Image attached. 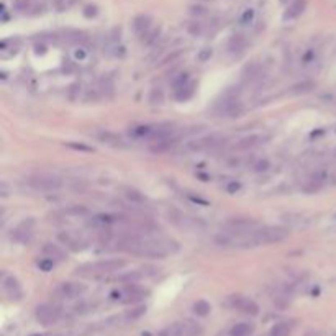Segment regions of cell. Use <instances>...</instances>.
<instances>
[{"instance_id": "1", "label": "cell", "mask_w": 336, "mask_h": 336, "mask_svg": "<svg viewBox=\"0 0 336 336\" xmlns=\"http://www.w3.org/2000/svg\"><path fill=\"white\" fill-rule=\"evenodd\" d=\"M244 112V105L243 102L240 100L238 94L233 92H226L223 100H220L217 105H215V113L220 118H236L240 117Z\"/></svg>"}, {"instance_id": "2", "label": "cell", "mask_w": 336, "mask_h": 336, "mask_svg": "<svg viewBox=\"0 0 336 336\" xmlns=\"http://www.w3.org/2000/svg\"><path fill=\"white\" fill-rule=\"evenodd\" d=\"M127 264L125 259H100L94 264H84L80 268L76 269L77 274H109V272H115V271H120L123 266Z\"/></svg>"}, {"instance_id": "3", "label": "cell", "mask_w": 336, "mask_h": 336, "mask_svg": "<svg viewBox=\"0 0 336 336\" xmlns=\"http://www.w3.org/2000/svg\"><path fill=\"white\" fill-rule=\"evenodd\" d=\"M288 235H290V230L286 226H261L256 231V238L259 246L282 243L284 240L288 238Z\"/></svg>"}, {"instance_id": "4", "label": "cell", "mask_w": 336, "mask_h": 336, "mask_svg": "<svg viewBox=\"0 0 336 336\" xmlns=\"http://www.w3.org/2000/svg\"><path fill=\"white\" fill-rule=\"evenodd\" d=\"M28 185L32 189L38 192H58L64 187V182L61 177H56V176H49V174H38V176H32L28 179Z\"/></svg>"}, {"instance_id": "5", "label": "cell", "mask_w": 336, "mask_h": 336, "mask_svg": "<svg viewBox=\"0 0 336 336\" xmlns=\"http://www.w3.org/2000/svg\"><path fill=\"white\" fill-rule=\"evenodd\" d=\"M226 141V138L223 135H218V133H213V135L204 136V138H197V140H192L185 144V148L192 153H202V151H215L220 146H223Z\"/></svg>"}, {"instance_id": "6", "label": "cell", "mask_w": 336, "mask_h": 336, "mask_svg": "<svg viewBox=\"0 0 336 336\" xmlns=\"http://www.w3.org/2000/svg\"><path fill=\"white\" fill-rule=\"evenodd\" d=\"M200 326L195 325L193 321H177L172 325L166 326L164 330H161L156 336H197L200 335Z\"/></svg>"}, {"instance_id": "7", "label": "cell", "mask_w": 336, "mask_h": 336, "mask_svg": "<svg viewBox=\"0 0 336 336\" xmlns=\"http://www.w3.org/2000/svg\"><path fill=\"white\" fill-rule=\"evenodd\" d=\"M34 315H36V320L45 326H49V325H54L56 321L61 318V310L56 305H51V304H43L40 307H36L34 310Z\"/></svg>"}, {"instance_id": "8", "label": "cell", "mask_w": 336, "mask_h": 336, "mask_svg": "<svg viewBox=\"0 0 336 336\" xmlns=\"http://www.w3.org/2000/svg\"><path fill=\"white\" fill-rule=\"evenodd\" d=\"M261 228L256 220L251 218H231L226 222L225 230L233 231V233H254Z\"/></svg>"}, {"instance_id": "9", "label": "cell", "mask_w": 336, "mask_h": 336, "mask_svg": "<svg viewBox=\"0 0 336 336\" xmlns=\"http://www.w3.org/2000/svg\"><path fill=\"white\" fill-rule=\"evenodd\" d=\"M85 287L79 282H63L54 288V295L61 300H72L82 295Z\"/></svg>"}, {"instance_id": "10", "label": "cell", "mask_w": 336, "mask_h": 336, "mask_svg": "<svg viewBox=\"0 0 336 336\" xmlns=\"http://www.w3.org/2000/svg\"><path fill=\"white\" fill-rule=\"evenodd\" d=\"M230 304L231 307H233L235 310H238V312L244 313V315H257L259 313V307H257V304L254 302V300L248 299V297H241V295H235L230 299Z\"/></svg>"}, {"instance_id": "11", "label": "cell", "mask_w": 336, "mask_h": 336, "mask_svg": "<svg viewBox=\"0 0 336 336\" xmlns=\"http://www.w3.org/2000/svg\"><path fill=\"white\" fill-rule=\"evenodd\" d=\"M2 290H3V294H5L7 299L12 300V302H18V300H21V297H23V290H21L20 282L16 281L14 275H7V277H3Z\"/></svg>"}, {"instance_id": "12", "label": "cell", "mask_w": 336, "mask_h": 336, "mask_svg": "<svg viewBox=\"0 0 336 336\" xmlns=\"http://www.w3.org/2000/svg\"><path fill=\"white\" fill-rule=\"evenodd\" d=\"M146 294H148V292H146L144 288H141V287H138L133 284V286H127L125 288H122L120 292H115L112 297H120L122 302L130 304V302H138V300L144 299Z\"/></svg>"}, {"instance_id": "13", "label": "cell", "mask_w": 336, "mask_h": 336, "mask_svg": "<svg viewBox=\"0 0 336 336\" xmlns=\"http://www.w3.org/2000/svg\"><path fill=\"white\" fill-rule=\"evenodd\" d=\"M153 28V20L149 15H138L135 20H133V32L138 38L144 40L146 36L149 34Z\"/></svg>"}, {"instance_id": "14", "label": "cell", "mask_w": 336, "mask_h": 336, "mask_svg": "<svg viewBox=\"0 0 336 336\" xmlns=\"http://www.w3.org/2000/svg\"><path fill=\"white\" fill-rule=\"evenodd\" d=\"M58 240L61 241L67 249H71V251H80V249H84L85 246L84 241L80 240L79 236L67 233V231H61V233L58 235Z\"/></svg>"}, {"instance_id": "15", "label": "cell", "mask_w": 336, "mask_h": 336, "mask_svg": "<svg viewBox=\"0 0 336 336\" xmlns=\"http://www.w3.org/2000/svg\"><path fill=\"white\" fill-rule=\"evenodd\" d=\"M176 141H177V135H174V136H167V138H161V140L153 141V144L149 146V151H151L153 154H161V153H166V151H169V149L172 148V146L176 144Z\"/></svg>"}, {"instance_id": "16", "label": "cell", "mask_w": 336, "mask_h": 336, "mask_svg": "<svg viewBox=\"0 0 336 336\" xmlns=\"http://www.w3.org/2000/svg\"><path fill=\"white\" fill-rule=\"evenodd\" d=\"M305 7H307V0H294V2L288 5L286 15H284V18H286V20L299 18V16L304 14Z\"/></svg>"}, {"instance_id": "17", "label": "cell", "mask_w": 336, "mask_h": 336, "mask_svg": "<svg viewBox=\"0 0 336 336\" xmlns=\"http://www.w3.org/2000/svg\"><path fill=\"white\" fill-rule=\"evenodd\" d=\"M97 140L100 141V143L113 146V148H125V143H123L122 138H120L118 135H115V133H112V131H100L97 135Z\"/></svg>"}, {"instance_id": "18", "label": "cell", "mask_w": 336, "mask_h": 336, "mask_svg": "<svg viewBox=\"0 0 336 336\" xmlns=\"http://www.w3.org/2000/svg\"><path fill=\"white\" fill-rule=\"evenodd\" d=\"M262 143V136L259 135H251V136H246L243 140H240L236 143L235 149H240V151H248V149H253L256 146H259Z\"/></svg>"}, {"instance_id": "19", "label": "cell", "mask_w": 336, "mask_h": 336, "mask_svg": "<svg viewBox=\"0 0 336 336\" xmlns=\"http://www.w3.org/2000/svg\"><path fill=\"white\" fill-rule=\"evenodd\" d=\"M169 222H172L174 225H177L180 228H191L192 225H195V220L189 218L187 215H184L180 212H176V210L169 212Z\"/></svg>"}, {"instance_id": "20", "label": "cell", "mask_w": 336, "mask_h": 336, "mask_svg": "<svg viewBox=\"0 0 336 336\" xmlns=\"http://www.w3.org/2000/svg\"><path fill=\"white\" fill-rule=\"evenodd\" d=\"M43 253H45L48 257H51V259H54V261H63L64 257H66V253L63 251L61 246L53 244V243H46L45 246H43Z\"/></svg>"}, {"instance_id": "21", "label": "cell", "mask_w": 336, "mask_h": 336, "mask_svg": "<svg viewBox=\"0 0 336 336\" xmlns=\"http://www.w3.org/2000/svg\"><path fill=\"white\" fill-rule=\"evenodd\" d=\"M254 331V326L248 321H241L231 326L230 336H249Z\"/></svg>"}, {"instance_id": "22", "label": "cell", "mask_w": 336, "mask_h": 336, "mask_svg": "<svg viewBox=\"0 0 336 336\" xmlns=\"http://www.w3.org/2000/svg\"><path fill=\"white\" fill-rule=\"evenodd\" d=\"M123 195H125V199L130 200L131 204L141 205V204H144V202H146V197L140 191H136V189H125Z\"/></svg>"}, {"instance_id": "23", "label": "cell", "mask_w": 336, "mask_h": 336, "mask_svg": "<svg viewBox=\"0 0 336 336\" xmlns=\"http://www.w3.org/2000/svg\"><path fill=\"white\" fill-rule=\"evenodd\" d=\"M290 335V325L288 323H277L269 331V336H288Z\"/></svg>"}, {"instance_id": "24", "label": "cell", "mask_w": 336, "mask_h": 336, "mask_svg": "<svg viewBox=\"0 0 336 336\" xmlns=\"http://www.w3.org/2000/svg\"><path fill=\"white\" fill-rule=\"evenodd\" d=\"M148 102L151 103V105H162V102H164V92H162V89H159V87L151 89Z\"/></svg>"}, {"instance_id": "25", "label": "cell", "mask_w": 336, "mask_h": 336, "mask_svg": "<svg viewBox=\"0 0 336 336\" xmlns=\"http://www.w3.org/2000/svg\"><path fill=\"white\" fill-rule=\"evenodd\" d=\"M210 310H212V307H210V304L207 302V300H197V302L193 304V312L199 317H207L210 313Z\"/></svg>"}, {"instance_id": "26", "label": "cell", "mask_w": 336, "mask_h": 336, "mask_svg": "<svg viewBox=\"0 0 336 336\" xmlns=\"http://www.w3.org/2000/svg\"><path fill=\"white\" fill-rule=\"evenodd\" d=\"M64 213L72 215V217H84V215L89 213V210L85 208V207H82V205H74V207H71V208H67Z\"/></svg>"}, {"instance_id": "27", "label": "cell", "mask_w": 336, "mask_h": 336, "mask_svg": "<svg viewBox=\"0 0 336 336\" xmlns=\"http://www.w3.org/2000/svg\"><path fill=\"white\" fill-rule=\"evenodd\" d=\"M244 45H246V40H244L241 34H238V36H235L233 40L230 41V49L231 51H240Z\"/></svg>"}, {"instance_id": "28", "label": "cell", "mask_w": 336, "mask_h": 336, "mask_svg": "<svg viewBox=\"0 0 336 336\" xmlns=\"http://www.w3.org/2000/svg\"><path fill=\"white\" fill-rule=\"evenodd\" d=\"M192 92H193V89H192V85H185V87L182 89H179L177 90V98L179 100H185V98H189L192 96Z\"/></svg>"}, {"instance_id": "29", "label": "cell", "mask_w": 336, "mask_h": 336, "mask_svg": "<svg viewBox=\"0 0 336 336\" xmlns=\"http://www.w3.org/2000/svg\"><path fill=\"white\" fill-rule=\"evenodd\" d=\"M38 266H40L41 271L48 272V271H51V269L54 268V259H51V257H46V259H41L40 262H38Z\"/></svg>"}, {"instance_id": "30", "label": "cell", "mask_w": 336, "mask_h": 336, "mask_svg": "<svg viewBox=\"0 0 336 336\" xmlns=\"http://www.w3.org/2000/svg\"><path fill=\"white\" fill-rule=\"evenodd\" d=\"M313 87H315V84L313 82H304V84H299V85H295V90L294 92L297 94H300V92H308V90H312Z\"/></svg>"}, {"instance_id": "31", "label": "cell", "mask_w": 336, "mask_h": 336, "mask_svg": "<svg viewBox=\"0 0 336 336\" xmlns=\"http://www.w3.org/2000/svg\"><path fill=\"white\" fill-rule=\"evenodd\" d=\"M269 167H271V164H269L268 159H262V161H259V162H256V164H254V171H257V172L268 171Z\"/></svg>"}, {"instance_id": "32", "label": "cell", "mask_w": 336, "mask_h": 336, "mask_svg": "<svg viewBox=\"0 0 336 336\" xmlns=\"http://www.w3.org/2000/svg\"><path fill=\"white\" fill-rule=\"evenodd\" d=\"M253 18H254V10H251V8H249V10H246L243 14V16H241V23H249V21H253Z\"/></svg>"}, {"instance_id": "33", "label": "cell", "mask_w": 336, "mask_h": 336, "mask_svg": "<svg viewBox=\"0 0 336 336\" xmlns=\"http://www.w3.org/2000/svg\"><path fill=\"white\" fill-rule=\"evenodd\" d=\"M69 148H72V149H79V151H92V148H89V146H84V144H74V143H69L67 144Z\"/></svg>"}, {"instance_id": "34", "label": "cell", "mask_w": 336, "mask_h": 336, "mask_svg": "<svg viewBox=\"0 0 336 336\" xmlns=\"http://www.w3.org/2000/svg\"><path fill=\"white\" fill-rule=\"evenodd\" d=\"M85 56H87V53H85V49H84V48H77V49L74 51V58H76V59H79V61H82V59L85 58Z\"/></svg>"}, {"instance_id": "35", "label": "cell", "mask_w": 336, "mask_h": 336, "mask_svg": "<svg viewBox=\"0 0 336 336\" xmlns=\"http://www.w3.org/2000/svg\"><path fill=\"white\" fill-rule=\"evenodd\" d=\"M191 12H192L193 15H205V14H207L205 8H202V7H192Z\"/></svg>"}, {"instance_id": "36", "label": "cell", "mask_w": 336, "mask_h": 336, "mask_svg": "<svg viewBox=\"0 0 336 336\" xmlns=\"http://www.w3.org/2000/svg\"><path fill=\"white\" fill-rule=\"evenodd\" d=\"M33 336H61V335H56V333H43V335H33Z\"/></svg>"}, {"instance_id": "37", "label": "cell", "mask_w": 336, "mask_h": 336, "mask_svg": "<svg viewBox=\"0 0 336 336\" xmlns=\"http://www.w3.org/2000/svg\"><path fill=\"white\" fill-rule=\"evenodd\" d=\"M307 336H312V335H307Z\"/></svg>"}]
</instances>
